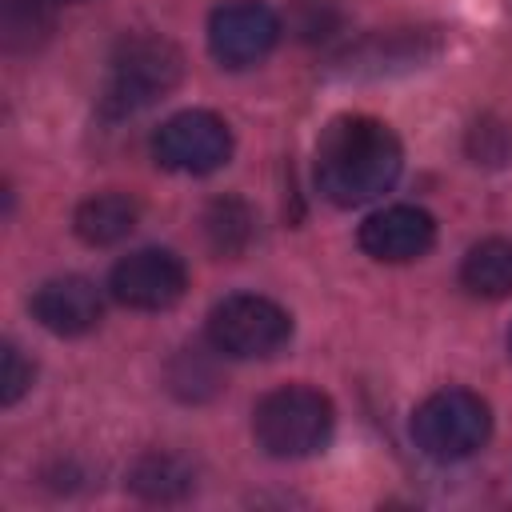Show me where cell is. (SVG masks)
<instances>
[{"label": "cell", "mask_w": 512, "mask_h": 512, "mask_svg": "<svg viewBox=\"0 0 512 512\" xmlns=\"http://www.w3.org/2000/svg\"><path fill=\"white\" fill-rule=\"evenodd\" d=\"M404 168L396 132L364 112L328 120L316 140V188L336 208H360L384 196Z\"/></svg>", "instance_id": "cell-1"}, {"label": "cell", "mask_w": 512, "mask_h": 512, "mask_svg": "<svg viewBox=\"0 0 512 512\" xmlns=\"http://www.w3.org/2000/svg\"><path fill=\"white\" fill-rule=\"evenodd\" d=\"M336 424L332 400L308 384H284L252 408V436L276 460H300L328 444Z\"/></svg>", "instance_id": "cell-2"}, {"label": "cell", "mask_w": 512, "mask_h": 512, "mask_svg": "<svg viewBox=\"0 0 512 512\" xmlns=\"http://www.w3.org/2000/svg\"><path fill=\"white\" fill-rule=\"evenodd\" d=\"M492 436L488 404L468 388H440L412 412V440L432 460H464Z\"/></svg>", "instance_id": "cell-3"}, {"label": "cell", "mask_w": 512, "mask_h": 512, "mask_svg": "<svg viewBox=\"0 0 512 512\" xmlns=\"http://www.w3.org/2000/svg\"><path fill=\"white\" fill-rule=\"evenodd\" d=\"M180 72H184V60H180L176 44H168L160 36H128V40H120V48L112 56L104 108L116 116L136 112V108L160 100L164 92H172L180 84Z\"/></svg>", "instance_id": "cell-4"}, {"label": "cell", "mask_w": 512, "mask_h": 512, "mask_svg": "<svg viewBox=\"0 0 512 512\" xmlns=\"http://www.w3.org/2000/svg\"><path fill=\"white\" fill-rule=\"evenodd\" d=\"M208 340L232 360H264L292 340V316L268 296L236 292L208 312Z\"/></svg>", "instance_id": "cell-5"}, {"label": "cell", "mask_w": 512, "mask_h": 512, "mask_svg": "<svg viewBox=\"0 0 512 512\" xmlns=\"http://www.w3.org/2000/svg\"><path fill=\"white\" fill-rule=\"evenodd\" d=\"M152 156L168 172L184 176H208L232 156V132L228 124L208 108H184L168 116L152 136Z\"/></svg>", "instance_id": "cell-6"}, {"label": "cell", "mask_w": 512, "mask_h": 512, "mask_svg": "<svg viewBox=\"0 0 512 512\" xmlns=\"http://www.w3.org/2000/svg\"><path fill=\"white\" fill-rule=\"evenodd\" d=\"M188 288V268L168 248H140L112 264L108 292L136 312H164Z\"/></svg>", "instance_id": "cell-7"}, {"label": "cell", "mask_w": 512, "mask_h": 512, "mask_svg": "<svg viewBox=\"0 0 512 512\" xmlns=\"http://www.w3.org/2000/svg\"><path fill=\"white\" fill-rule=\"evenodd\" d=\"M280 40V16L260 0H228L208 16V52L224 68L264 60Z\"/></svg>", "instance_id": "cell-8"}, {"label": "cell", "mask_w": 512, "mask_h": 512, "mask_svg": "<svg viewBox=\"0 0 512 512\" xmlns=\"http://www.w3.org/2000/svg\"><path fill=\"white\" fill-rule=\"evenodd\" d=\"M436 244V220L416 204H392L360 224V248L380 264L420 260Z\"/></svg>", "instance_id": "cell-9"}, {"label": "cell", "mask_w": 512, "mask_h": 512, "mask_svg": "<svg viewBox=\"0 0 512 512\" xmlns=\"http://www.w3.org/2000/svg\"><path fill=\"white\" fill-rule=\"evenodd\" d=\"M100 292L84 276H52L32 292V316L52 336H84L100 324Z\"/></svg>", "instance_id": "cell-10"}, {"label": "cell", "mask_w": 512, "mask_h": 512, "mask_svg": "<svg viewBox=\"0 0 512 512\" xmlns=\"http://www.w3.org/2000/svg\"><path fill=\"white\" fill-rule=\"evenodd\" d=\"M140 220V204L128 196V192H96L88 196L80 208H76V236L92 248H108V244H120Z\"/></svg>", "instance_id": "cell-11"}, {"label": "cell", "mask_w": 512, "mask_h": 512, "mask_svg": "<svg viewBox=\"0 0 512 512\" xmlns=\"http://www.w3.org/2000/svg\"><path fill=\"white\" fill-rule=\"evenodd\" d=\"M460 284L472 296L504 300L512 296V240H480L460 264Z\"/></svg>", "instance_id": "cell-12"}, {"label": "cell", "mask_w": 512, "mask_h": 512, "mask_svg": "<svg viewBox=\"0 0 512 512\" xmlns=\"http://www.w3.org/2000/svg\"><path fill=\"white\" fill-rule=\"evenodd\" d=\"M252 224H256L252 208L236 196L212 200L208 212H204V236L220 256H240L252 244Z\"/></svg>", "instance_id": "cell-13"}, {"label": "cell", "mask_w": 512, "mask_h": 512, "mask_svg": "<svg viewBox=\"0 0 512 512\" xmlns=\"http://www.w3.org/2000/svg\"><path fill=\"white\" fill-rule=\"evenodd\" d=\"M128 484L132 492H140L144 500H180L188 488H192V468L176 456H144L132 472H128Z\"/></svg>", "instance_id": "cell-14"}, {"label": "cell", "mask_w": 512, "mask_h": 512, "mask_svg": "<svg viewBox=\"0 0 512 512\" xmlns=\"http://www.w3.org/2000/svg\"><path fill=\"white\" fill-rule=\"evenodd\" d=\"M48 32V12L40 0H4V40L8 48H28Z\"/></svg>", "instance_id": "cell-15"}, {"label": "cell", "mask_w": 512, "mask_h": 512, "mask_svg": "<svg viewBox=\"0 0 512 512\" xmlns=\"http://www.w3.org/2000/svg\"><path fill=\"white\" fill-rule=\"evenodd\" d=\"M28 388H32V364L20 356L16 344H4V356H0V404L12 408Z\"/></svg>", "instance_id": "cell-16"}, {"label": "cell", "mask_w": 512, "mask_h": 512, "mask_svg": "<svg viewBox=\"0 0 512 512\" xmlns=\"http://www.w3.org/2000/svg\"><path fill=\"white\" fill-rule=\"evenodd\" d=\"M508 352H512V332H508Z\"/></svg>", "instance_id": "cell-17"}]
</instances>
